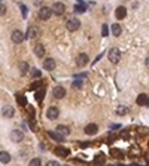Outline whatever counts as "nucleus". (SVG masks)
<instances>
[{
    "label": "nucleus",
    "instance_id": "1",
    "mask_svg": "<svg viewBox=\"0 0 149 166\" xmlns=\"http://www.w3.org/2000/svg\"><path fill=\"white\" fill-rule=\"evenodd\" d=\"M108 56H109V61H111L112 64H118V62L121 61V52H119V49H116V48L111 49Z\"/></svg>",
    "mask_w": 149,
    "mask_h": 166
},
{
    "label": "nucleus",
    "instance_id": "2",
    "mask_svg": "<svg viewBox=\"0 0 149 166\" xmlns=\"http://www.w3.org/2000/svg\"><path fill=\"white\" fill-rule=\"evenodd\" d=\"M51 11H52V14H54V15H57V17H61V15L66 12V6H64L61 2H55V3L52 5Z\"/></svg>",
    "mask_w": 149,
    "mask_h": 166
},
{
    "label": "nucleus",
    "instance_id": "3",
    "mask_svg": "<svg viewBox=\"0 0 149 166\" xmlns=\"http://www.w3.org/2000/svg\"><path fill=\"white\" fill-rule=\"evenodd\" d=\"M39 18L42 19V21H48V19L51 18V15H52V11H51V8H48V6H43V8H40L39 9Z\"/></svg>",
    "mask_w": 149,
    "mask_h": 166
},
{
    "label": "nucleus",
    "instance_id": "4",
    "mask_svg": "<svg viewBox=\"0 0 149 166\" xmlns=\"http://www.w3.org/2000/svg\"><path fill=\"white\" fill-rule=\"evenodd\" d=\"M66 27H67V30H69V31H76V30L81 27V21H79L78 18L67 19V22H66Z\"/></svg>",
    "mask_w": 149,
    "mask_h": 166
},
{
    "label": "nucleus",
    "instance_id": "5",
    "mask_svg": "<svg viewBox=\"0 0 149 166\" xmlns=\"http://www.w3.org/2000/svg\"><path fill=\"white\" fill-rule=\"evenodd\" d=\"M11 39H12V42H14V43L19 45V43H22V42H24L25 36H24V33H22V31L15 30V31H12V36H11Z\"/></svg>",
    "mask_w": 149,
    "mask_h": 166
},
{
    "label": "nucleus",
    "instance_id": "6",
    "mask_svg": "<svg viewBox=\"0 0 149 166\" xmlns=\"http://www.w3.org/2000/svg\"><path fill=\"white\" fill-rule=\"evenodd\" d=\"M11 139L14 141V143H19V141H22L24 139V132L19 129H14L11 132Z\"/></svg>",
    "mask_w": 149,
    "mask_h": 166
},
{
    "label": "nucleus",
    "instance_id": "7",
    "mask_svg": "<svg viewBox=\"0 0 149 166\" xmlns=\"http://www.w3.org/2000/svg\"><path fill=\"white\" fill-rule=\"evenodd\" d=\"M58 116H60V110H58V107H49L48 111H46V117H48L49 120H55Z\"/></svg>",
    "mask_w": 149,
    "mask_h": 166
},
{
    "label": "nucleus",
    "instance_id": "8",
    "mask_svg": "<svg viewBox=\"0 0 149 166\" xmlns=\"http://www.w3.org/2000/svg\"><path fill=\"white\" fill-rule=\"evenodd\" d=\"M52 95H54V98H57V99H61V98L66 96V89L63 86H55L52 89Z\"/></svg>",
    "mask_w": 149,
    "mask_h": 166
},
{
    "label": "nucleus",
    "instance_id": "9",
    "mask_svg": "<svg viewBox=\"0 0 149 166\" xmlns=\"http://www.w3.org/2000/svg\"><path fill=\"white\" fill-rule=\"evenodd\" d=\"M88 61H90V58H88L87 54H79V55L76 56V64H78L79 67L87 65V64H88Z\"/></svg>",
    "mask_w": 149,
    "mask_h": 166
},
{
    "label": "nucleus",
    "instance_id": "10",
    "mask_svg": "<svg viewBox=\"0 0 149 166\" xmlns=\"http://www.w3.org/2000/svg\"><path fill=\"white\" fill-rule=\"evenodd\" d=\"M55 65H57V62L54 58H48V59H45V62H43V68H45V70H49V71L54 70Z\"/></svg>",
    "mask_w": 149,
    "mask_h": 166
},
{
    "label": "nucleus",
    "instance_id": "11",
    "mask_svg": "<svg viewBox=\"0 0 149 166\" xmlns=\"http://www.w3.org/2000/svg\"><path fill=\"white\" fill-rule=\"evenodd\" d=\"M37 34H39V30H37L35 25H30L28 30H27V33H25V37L27 39H35V37H37Z\"/></svg>",
    "mask_w": 149,
    "mask_h": 166
},
{
    "label": "nucleus",
    "instance_id": "12",
    "mask_svg": "<svg viewBox=\"0 0 149 166\" xmlns=\"http://www.w3.org/2000/svg\"><path fill=\"white\" fill-rule=\"evenodd\" d=\"M115 17L118 19H124L127 17V9L124 8V6H119V8H116V11H115Z\"/></svg>",
    "mask_w": 149,
    "mask_h": 166
},
{
    "label": "nucleus",
    "instance_id": "13",
    "mask_svg": "<svg viewBox=\"0 0 149 166\" xmlns=\"http://www.w3.org/2000/svg\"><path fill=\"white\" fill-rule=\"evenodd\" d=\"M136 102H137V105H148V104H149L148 95H146V93H140V95L137 96Z\"/></svg>",
    "mask_w": 149,
    "mask_h": 166
},
{
    "label": "nucleus",
    "instance_id": "14",
    "mask_svg": "<svg viewBox=\"0 0 149 166\" xmlns=\"http://www.w3.org/2000/svg\"><path fill=\"white\" fill-rule=\"evenodd\" d=\"M33 52H35V55L36 56L42 58V56L45 55V48H43V45H42V43H37L36 46L33 48Z\"/></svg>",
    "mask_w": 149,
    "mask_h": 166
},
{
    "label": "nucleus",
    "instance_id": "15",
    "mask_svg": "<svg viewBox=\"0 0 149 166\" xmlns=\"http://www.w3.org/2000/svg\"><path fill=\"white\" fill-rule=\"evenodd\" d=\"M97 130H98V126L95 123H90L85 126V133H88V135H95Z\"/></svg>",
    "mask_w": 149,
    "mask_h": 166
},
{
    "label": "nucleus",
    "instance_id": "16",
    "mask_svg": "<svg viewBox=\"0 0 149 166\" xmlns=\"http://www.w3.org/2000/svg\"><path fill=\"white\" fill-rule=\"evenodd\" d=\"M2 114L5 116V117H8V119H11L14 114H15V110L11 107V105H6V107H3V110H2Z\"/></svg>",
    "mask_w": 149,
    "mask_h": 166
},
{
    "label": "nucleus",
    "instance_id": "17",
    "mask_svg": "<svg viewBox=\"0 0 149 166\" xmlns=\"http://www.w3.org/2000/svg\"><path fill=\"white\" fill-rule=\"evenodd\" d=\"M85 11H87L85 3H84L82 0H78V3H76V6H74V12H78V14H84Z\"/></svg>",
    "mask_w": 149,
    "mask_h": 166
},
{
    "label": "nucleus",
    "instance_id": "18",
    "mask_svg": "<svg viewBox=\"0 0 149 166\" xmlns=\"http://www.w3.org/2000/svg\"><path fill=\"white\" fill-rule=\"evenodd\" d=\"M54 151H55L57 156H61V157H67L69 156V150L64 147H57Z\"/></svg>",
    "mask_w": 149,
    "mask_h": 166
},
{
    "label": "nucleus",
    "instance_id": "19",
    "mask_svg": "<svg viewBox=\"0 0 149 166\" xmlns=\"http://www.w3.org/2000/svg\"><path fill=\"white\" fill-rule=\"evenodd\" d=\"M0 162L2 163H9L11 162V154L8 151H0Z\"/></svg>",
    "mask_w": 149,
    "mask_h": 166
},
{
    "label": "nucleus",
    "instance_id": "20",
    "mask_svg": "<svg viewBox=\"0 0 149 166\" xmlns=\"http://www.w3.org/2000/svg\"><path fill=\"white\" fill-rule=\"evenodd\" d=\"M57 132L66 136V135H69V133H70V129H69V126H64V125H58V126H57Z\"/></svg>",
    "mask_w": 149,
    "mask_h": 166
},
{
    "label": "nucleus",
    "instance_id": "21",
    "mask_svg": "<svg viewBox=\"0 0 149 166\" xmlns=\"http://www.w3.org/2000/svg\"><path fill=\"white\" fill-rule=\"evenodd\" d=\"M48 135H49L51 138H54L55 141H64V135L57 133V132H54V130H48Z\"/></svg>",
    "mask_w": 149,
    "mask_h": 166
},
{
    "label": "nucleus",
    "instance_id": "22",
    "mask_svg": "<svg viewBox=\"0 0 149 166\" xmlns=\"http://www.w3.org/2000/svg\"><path fill=\"white\" fill-rule=\"evenodd\" d=\"M112 33H113V36L119 37V34L122 33V28H121V25H119V24H113V25H112Z\"/></svg>",
    "mask_w": 149,
    "mask_h": 166
},
{
    "label": "nucleus",
    "instance_id": "23",
    "mask_svg": "<svg viewBox=\"0 0 149 166\" xmlns=\"http://www.w3.org/2000/svg\"><path fill=\"white\" fill-rule=\"evenodd\" d=\"M19 71L22 76H25V74L28 73V64L25 62V61H22V62H19Z\"/></svg>",
    "mask_w": 149,
    "mask_h": 166
},
{
    "label": "nucleus",
    "instance_id": "24",
    "mask_svg": "<svg viewBox=\"0 0 149 166\" xmlns=\"http://www.w3.org/2000/svg\"><path fill=\"white\" fill-rule=\"evenodd\" d=\"M104 162H106V156H104V154H98V156L94 159V163H95V165H104Z\"/></svg>",
    "mask_w": 149,
    "mask_h": 166
},
{
    "label": "nucleus",
    "instance_id": "25",
    "mask_svg": "<svg viewBox=\"0 0 149 166\" xmlns=\"http://www.w3.org/2000/svg\"><path fill=\"white\" fill-rule=\"evenodd\" d=\"M127 113H128V108L125 105H118V108H116V114L118 116H125Z\"/></svg>",
    "mask_w": 149,
    "mask_h": 166
},
{
    "label": "nucleus",
    "instance_id": "26",
    "mask_svg": "<svg viewBox=\"0 0 149 166\" xmlns=\"http://www.w3.org/2000/svg\"><path fill=\"white\" fill-rule=\"evenodd\" d=\"M40 76H42L40 70H37V68H33V70H31V77H33V79H39Z\"/></svg>",
    "mask_w": 149,
    "mask_h": 166
},
{
    "label": "nucleus",
    "instance_id": "27",
    "mask_svg": "<svg viewBox=\"0 0 149 166\" xmlns=\"http://www.w3.org/2000/svg\"><path fill=\"white\" fill-rule=\"evenodd\" d=\"M111 154H113V157H122V153L119 150H116V148H112Z\"/></svg>",
    "mask_w": 149,
    "mask_h": 166
},
{
    "label": "nucleus",
    "instance_id": "28",
    "mask_svg": "<svg viewBox=\"0 0 149 166\" xmlns=\"http://www.w3.org/2000/svg\"><path fill=\"white\" fill-rule=\"evenodd\" d=\"M108 34H109V28H108V25L104 24V25H103V28H101V36L108 37Z\"/></svg>",
    "mask_w": 149,
    "mask_h": 166
},
{
    "label": "nucleus",
    "instance_id": "29",
    "mask_svg": "<svg viewBox=\"0 0 149 166\" xmlns=\"http://www.w3.org/2000/svg\"><path fill=\"white\" fill-rule=\"evenodd\" d=\"M17 99L19 105H25V98H22V95H17Z\"/></svg>",
    "mask_w": 149,
    "mask_h": 166
},
{
    "label": "nucleus",
    "instance_id": "30",
    "mask_svg": "<svg viewBox=\"0 0 149 166\" xmlns=\"http://www.w3.org/2000/svg\"><path fill=\"white\" fill-rule=\"evenodd\" d=\"M43 95H45V91H43V89H40V91H39V92L36 93L37 101H42V99H43Z\"/></svg>",
    "mask_w": 149,
    "mask_h": 166
},
{
    "label": "nucleus",
    "instance_id": "31",
    "mask_svg": "<svg viewBox=\"0 0 149 166\" xmlns=\"http://www.w3.org/2000/svg\"><path fill=\"white\" fill-rule=\"evenodd\" d=\"M42 163V160L40 159H33V160H30V165L31 166H39Z\"/></svg>",
    "mask_w": 149,
    "mask_h": 166
},
{
    "label": "nucleus",
    "instance_id": "32",
    "mask_svg": "<svg viewBox=\"0 0 149 166\" xmlns=\"http://www.w3.org/2000/svg\"><path fill=\"white\" fill-rule=\"evenodd\" d=\"M6 14V6L3 3H0V15H5Z\"/></svg>",
    "mask_w": 149,
    "mask_h": 166
},
{
    "label": "nucleus",
    "instance_id": "33",
    "mask_svg": "<svg viewBox=\"0 0 149 166\" xmlns=\"http://www.w3.org/2000/svg\"><path fill=\"white\" fill-rule=\"evenodd\" d=\"M73 86L76 88V89H81V88H82V82L76 80V82H73Z\"/></svg>",
    "mask_w": 149,
    "mask_h": 166
},
{
    "label": "nucleus",
    "instance_id": "34",
    "mask_svg": "<svg viewBox=\"0 0 149 166\" xmlns=\"http://www.w3.org/2000/svg\"><path fill=\"white\" fill-rule=\"evenodd\" d=\"M21 11H22V17L25 18V17H27V8H25L24 5H21Z\"/></svg>",
    "mask_w": 149,
    "mask_h": 166
},
{
    "label": "nucleus",
    "instance_id": "35",
    "mask_svg": "<svg viewBox=\"0 0 149 166\" xmlns=\"http://www.w3.org/2000/svg\"><path fill=\"white\" fill-rule=\"evenodd\" d=\"M42 86V83L40 82H36V83H33V86H31V89H39Z\"/></svg>",
    "mask_w": 149,
    "mask_h": 166
},
{
    "label": "nucleus",
    "instance_id": "36",
    "mask_svg": "<svg viewBox=\"0 0 149 166\" xmlns=\"http://www.w3.org/2000/svg\"><path fill=\"white\" fill-rule=\"evenodd\" d=\"M48 165H51V166H57V165H60L58 162H48Z\"/></svg>",
    "mask_w": 149,
    "mask_h": 166
}]
</instances>
